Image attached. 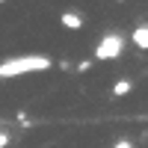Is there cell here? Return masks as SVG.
Listing matches in <instances>:
<instances>
[{
	"label": "cell",
	"mask_w": 148,
	"mask_h": 148,
	"mask_svg": "<svg viewBox=\"0 0 148 148\" xmlns=\"http://www.w3.org/2000/svg\"><path fill=\"white\" fill-rule=\"evenodd\" d=\"M51 56L42 53H27V56H12L0 62V80H12V77H24V74H36V71H51Z\"/></svg>",
	"instance_id": "1"
},
{
	"label": "cell",
	"mask_w": 148,
	"mask_h": 148,
	"mask_svg": "<svg viewBox=\"0 0 148 148\" xmlns=\"http://www.w3.org/2000/svg\"><path fill=\"white\" fill-rule=\"evenodd\" d=\"M121 51H125V39L119 33H107L101 42L95 45V59L98 62H110V59H119Z\"/></svg>",
	"instance_id": "2"
},
{
	"label": "cell",
	"mask_w": 148,
	"mask_h": 148,
	"mask_svg": "<svg viewBox=\"0 0 148 148\" xmlns=\"http://www.w3.org/2000/svg\"><path fill=\"white\" fill-rule=\"evenodd\" d=\"M59 24H62L65 30L77 33V30H83V15H80V12H71V9H65L62 15H59Z\"/></svg>",
	"instance_id": "3"
},
{
	"label": "cell",
	"mask_w": 148,
	"mask_h": 148,
	"mask_svg": "<svg viewBox=\"0 0 148 148\" xmlns=\"http://www.w3.org/2000/svg\"><path fill=\"white\" fill-rule=\"evenodd\" d=\"M130 42L136 45L139 51H148V24H139V27L130 33Z\"/></svg>",
	"instance_id": "4"
},
{
	"label": "cell",
	"mask_w": 148,
	"mask_h": 148,
	"mask_svg": "<svg viewBox=\"0 0 148 148\" xmlns=\"http://www.w3.org/2000/svg\"><path fill=\"white\" fill-rule=\"evenodd\" d=\"M127 92H133V80H116L113 83V98H125Z\"/></svg>",
	"instance_id": "5"
},
{
	"label": "cell",
	"mask_w": 148,
	"mask_h": 148,
	"mask_svg": "<svg viewBox=\"0 0 148 148\" xmlns=\"http://www.w3.org/2000/svg\"><path fill=\"white\" fill-rule=\"evenodd\" d=\"M15 119H18V125H21V127H30V125H33V119H30L27 113H18Z\"/></svg>",
	"instance_id": "6"
},
{
	"label": "cell",
	"mask_w": 148,
	"mask_h": 148,
	"mask_svg": "<svg viewBox=\"0 0 148 148\" xmlns=\"http://www.w3.org/2000/svg\"><path fill=\"white\" fill-rule=\"evenodd\" d=\"M12 136H9V130H0V148H9Z\"/></svg>",
	"instance_id": "7"
},
{
	"label": "cell",
	"mask_w": 148,
	"mask_h": 148,
	"mask_svg": "<svg viewBox=\"0 0 148 148\" xmlns=\"http://www.w3.org/2000/svg\"><path fill=\"white\" fill-rule=\"evenodd\" d=\"M113 148H136V142H133V139H119Z\"/></svg>",
	"instance_id": "8"
},
{
	"label": "cell",
	"mask_w": 148,
	"mask_h": 148,
	"mask_svg": "<svg viewBox=\"0 0 148 148\" xmlns=\"http://www.w3.org/2000/svg\"><path fill=\"white\" fill-rule=\"evenodd\" d=\"M92 68V59H83V62H77V71L83 74V71H89Z\"/></svg>",
	"instance_id": "9"
},
{
	"label": "cell",
	"mask_w": 148,
	"mask_h": 148,
	"mask_svg": "<svg viewBox=\"0 0 148 148\" xmlns=\"http://www.w3.org/2000/svg\"><path fill=\"white\" fill-rule=\"evenodd\" d=\"M59 68H62V71H71V62H68V59H59V62H56Z\"/></svg>",
	"instance_id": "10"
},
{
	"label": "cell",
	"mask_w": 148,
	"mask_h": 148,
	"mask_svg": "<svg viewBox=\"0 0 148 148\" xmlns=\"http://www.w3.org/2000/svg\"><path fill=\"white\" fill-rule=\"evenodd\" d=\"M142 142H148V133H145V136H142Z\"/></svg>",
	"instance_id": "11"
},
{
	"label": "cell",
	"mask_w": 148,
	"mask_h": 148,
	"mask_svg": "<svg viewBox=\"0 0 148 148\" xmlns=\"http://www.w3.org/2000/svg\"><path fill=\"white\" fill-rule=\"evenodd\" d=\"M116 3H125V0H116Z\"/></svg>",
	"instance_id": "12"
},
{
	"label": "cell",
	"mask_w": 148,
	"mask_h": 148,
	"mask_svg": "<svg viewBox=\"0 0 148 148\" xmlns=\"http://www.w3.org/2000/svg\"><path fill=\"white\" fill-rule=\"evenodd\" d=\"M0 3H6V0H0Z\"/></svg>",
	"instance_id": "13"
}]
</instances>
